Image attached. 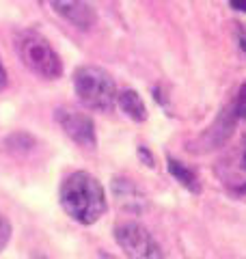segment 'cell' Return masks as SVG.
Segmentation results:
<instances>
[{"mask_svg":"<svg viewBox=\"0 0 246 259\" xmlns=\"http://www.w3.org/2000/svg\"><path fill=\"white\" fill-rule=\"evenodd\" d=\"M61 205L80 225H93L106 212L102 184L87 171L71 173L61 186Z\"/></svg>","mask_w":246,"mask_h":259,"instance_id":"obj_1","label":"cell"},{"mask_svg":"<svg viewBox=\"0 0 246 259\" xmlns=\"http://www.w3.org/2000/svg\"><path fill=\"white\" fill-rule=\"evenodd\" d=\"M73 89L78 100L91 110H110L117 102V87L106 69L85 65L73 74Z\"/></svg>","mask_w":246,"mask_h":259,"instance_id":"obj_2","label":"cell"},{"mask_svg":"<svg viewBox=\"0 0 246 259\" xmlns=\"http://www.w3.org/2000/svg\"><path fill=\"white\" fill-rule=\"evenodd\" d=\"M15 50L20 54V61L39 78L54 80L63 74V63L54 48L41 35L32 30H22L15 37Z\"/></svg>","mask_w":246,"mask_h":259,"instance_id":"obj_3","label":"cell"},{"mask_svg":"<svg viewBox=\"0 0 246 259\" xmlns=\"http://www.w3.org/2000/svg\"><path fill=\"white\" fill-rule=\"evenodd\" d=\"M114 240L130 259H164L158 242L138 223H119L114 227Z\"/></svg>","mask_w":246,"mask_h":259,"instance_id":"obj_4","label":"cell"},{"mask_svg":"<svg viewBox=\"0 0 246 259\" xmlns=\"http://www.w3.org/2000/svg\"><path fill=\"white\" fill-rule=\"evenodd\" d=\"M54 119L63 127V132L73 143H78L80 147H87V149L95 147V125L89 115L71 106H63V108H56Z\"/></svg>","mask_w":246,"mask_h":259,"instance_id":"obj_5","label":"cell"},{"mask_svg":"<svg viewBox=\"0 0 246 259\" xmlns=\"http://www.w3.org/2000/svg\"><path fill=\"white\" fill-rule=\"evenodd\" d=\"M54 11L63 15L67 22H71L80 30H89L95 22V13L85 0H50Z\"/></svg>","mask_w":246,"mask_h":259,"instance_id":"obj_6","label":"cell"},{"mask_svg":"<svg viewBox=\"0 0 246 259\" xmlns=\"http://www.w3.org/2000/svg\"><path fill=\"white\" fill-rule=\"evenodd\" d=\"M114 197H117L119 205L128 212H141L145 207V197L143 192L136 188V186L130 180H114Z\"/></svg>","mask_w":246,"mask_h":259,"instance_id":"obj_7","label":"cell"},{"mask_svg":"<svg viewBox=\"0 0 246 259\" xmlns=\"http://www.w3.org/2000/svg\"><path fill=\"white\" fill-rule=\"evenodd\" d=\"M117 102H119L121 110L126 112L130 119L138 121V123L147 119V108H145L143 97L138 95L136 91H132V89H126V91H123L121 95H117Z\"/></svg>","mask_w":246,"mask_h":259,"instance_id":"obj_8","label":"cell"},{"mask_svg":"<svg viewBox=\"0 0 246 259\" xmlns=\"http://www.w3.org/2000/svg\"><path fill=\"white\" fill-rule=\"evenodd\" d=\"M169 168H171V173H173L188 190L199 192V180H196V175L190 171V168H186L184 164H179V162H175V160H169Z\"/></svg>","mask_w":246,"mask_h":259,"instance_id":"obj_9","label":"cell"},{"mask_svg":"<svg viewBox=\"0 0 246 259\" xmlns=\"http://www.w3.org/2000/svg\"><path fill=\"white\" fill-rule=\"evenodd\" d=\"M9 238H11V225L3 214H0V250L9 244Z\"/></svg>","mask_w":246,"mask_h":259,"instance_id":"obj_10","label":"cell"},{"mask_svg":"<svg viewBox=\"0 0 246 259\" xmlns=\"http://www.w3.org/2000/svg\"><path fill=\"white\" fill-rule=\"evenodd\" d=\"M229 5H231V9L246 13V0H229Z\"/></svg>","mask_w":246,"mask_h":259,"instance_id":"obj_11","label":"cell"},{"mask_svg":"<svg viewBox=\"0 0 246 259\" xmlns=\"http://www.w3.org/2000/svg\"><path fill=\"white\" fill-rule=\"evenodd\" d=\"M7 71H5V65H3V61H0V91H3V89L7 87Z\"/></svg>","mask_w":246,"mask_h":259,"instance_id":"obj_12","label":"cell"},{"mask_svg":"<svg viewBox=\"0 0 246 259\" xmlns=\"http://www.w3.org/2000/svg\"><path fill=\"white\" fill-rule=\"evenodd\" d=\"M240 46H242V50L246 52V28L242 30V35H240Z\"/></svg>","mask_w":246,"mask_h":259,"instance_id":"obj_13","label":"cell"}]
</instances>
